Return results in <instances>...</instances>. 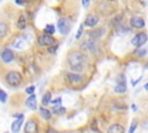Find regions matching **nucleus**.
Segmentation results:
<instances>
[{
	"label": "nucleus",
	"mask_w": 148,
	"mask_h": 133,
	"mask_svg": "<svg viewBox=\"0 0 148 133\" xmlns=\"http://www.w3.org/2000/svg\"><path fill=\"white\" fill-rule=\"evenodd\" d=\"M66 60H67V64L69 66V68L74 72V73H77V72H81L84 67V64H86V56L82 51H77V50H72L67 53V57H66Z\"/></svg>",
	"instance_id": "nucleus-1"
},
{
	"label": "nucleus",
	"mask_w": 148,
	"mask_h": 133,
	"mask_svg": "<svg viewBox=\"0 0 148 133\" xmlns=\"http://www.w3.org/2000/svg\"><path fill=\"white\" fill-rule=\"evenodd\" d=\"M5 80H6L7 84H9L10 87H18L22 83L23 77H22V74L18 71H9L6 74Z\"/></svg>",
	"instance_id": "nucleus-2"
},
{
	"label": "nucleus",
	"mask_w": 148,
	"mask_h": 133,
	"mask_svg": "<svg viewBox=\"0 0 148 133\" xmlns=\"http://www.w3.org/2000/svg\"><path fill=\"white\" fill-rule=\"evenodd\" d=\"M57 28L59 30V32L64 36L68 35L71 29H72V24H71V21L67 19V17H60L57 22Z\"/></svg>",
	"instance_id": "nucleus-3"
},
{
	"label": "nucleus",
	"mask_w": 148,
	"mask_h": 133,
	"mask_svg": "<svg viewBox=\"0 0 148 133\" xmlns=\"http://www.w3.org/2000/svg\"><path fill=\"white\" fill-rule=\"evenodd\" d=\"M37 43H38L39 46L49 47V46L56 45V44H57V39H56L53 36H50V35H46V34H42V35L38 36Z\"/></svg>",
	"instance_id": "nucleus-4"
},
{
	"label": "nucleus",
	"mask_w": 148,
	"mask_h": 133,
	"mask_svg": "<svg viewBox=\"0 0 148 133\" xmlns=\"http://www.w3.org/2000/svg\"><path fill=\"white\" fill-rule=\"evenodd\" d=\"M65 77L67 80L68 83H71L72 86H79L83 82V76L79 73H74V72H67L65 73Z\"/></svg>",
	"instance_id": "nucleus-5"
},
{
	"label": "nucleus",
	"mask_w": 148,
	"mask_h": 133,
	"mask_svg": "<svg viewBox=\"0 0 148 133\" xmlns=\"http://www.w3.org/2000/svg\"><path fill=\"white\" fill-rule=\"evenodd\" d=\"M147 40H148V36H147V34H146V32H139V34H136V35L132 38L131 43H132L133 46L140 49L141 46H143V45L147 43Z\"/></svg>",
	"instance_id": "nucleus-6"
},
{
	"label": "nucleus",
	"mask_w": 148,
	"mask_h": 133,
	"mask_svg": "<svg viewBox=\"0 0 148 133\" xmlns=\"http://www.w3.org/2000/svg\"><path fill=\"white\" fill-rule=\"evenodd\" d=\"M0 59L5 64H10V62L14 61L15 54H14V52L9 47H5V49H2L0 51Z\"/></svg>",
	"instance_id": "nucleus-7"
},
{
	"label": "nucleus",
	"mask_w": 148,
	"mask_h": 133,
	"mask_svg": "<svg viewBox=\"0 0 148 133\" xmlns=\"http://www.w3.org/2000/svg\"><path fill=\"white\" fill-rule=\"evenodd\" d=\"M126 90H127V87H126V77H125L124 74H120L119 75V80H118V82H117V84L114 87V93H117V94H124V93H126Z\"/></svg>",
	"instance_id": "nucleus-8"
},
{
	"label": "nucleus",
	"mask_w": 148,
	"mask_h": 133,
	"mask_svg": "<svg viewBox=\"0 0 148 133\" xmlns=\"http://www.w3.org/2000/svg\"><path fill=\"white\" fill-rule=\"evenodd\" d=\"M98 21H99V19H98L97 15H95V14H88V15L86 16L84 21H83V25L94 29V28L97 25Z\"/></svg>",
	"instance_id": "nucleus-9"
},
{
	"label": "nucleus",
	"mask_w": 148,
	"mask_h": 133,
	"mask_svg": "<svg viewBox=\"0 0 148 133\" xmlns=\"http://www.w3.org/2000/svg\"><path fill=\"white\" fill-rule=\"evenodd\" d=\"M25 133H38V124L35 119H29L24 126Z\"/></svg>",
	"instance_id": "nucleus-10"
},
{
	"label": "nucleus",
	"mask_w": 148,
	"mask_h": 133,
	"mask_svg": "<svg viewBox=\"0 0 148 133\" xmlns=\"http://www.w3.org/2000/svg\"><path fill=\"white\" fill-rule=\"evenodd\" d=\"M130 24H131V27L134 28V29H142V28H145V25H146L145 20L141 19V17H139V16H133V17H131Z\"/></svg>",
	"instance_id": "nucleus-11"
},
{
	"label": "nucleus",
	"mask_w": 148,
	"mask_h": 133,
	"mask_svg": "<svg viewBox=\"0 0 148 133\" xmlns=\"http://www.w3.org/2000/svg\"><path fill=\"white\" fill-rule=\"evenodd\" d=\"M9 34V24L5 20H0V40L6 38Z\"/></svg>",
	"instance_id": "nucleus-12"
},
{
	"label": "nucleus",
	"mask_w": 148,
	"mask_h": 133,
	"mask_svg": "<svg viewBox=\"0 0 148 133\" xmlns=\"http://www.w3.org/2000/svg\"><path fill=\"white\" fill-rule=\"evenodd\" d=\"M104 32H105L104 28H94L92 30H90V31L88 32V35H89L90 39L95 40V39H98V38H101V37L104 35Z\"/></svg>",
	"instance_id": "nucleus-13"
},
{
	"label": "nucleus",
	"mask_w": 148,
	"mask_h": 133,
	"mask_svg": "<svg viewBox=\"0 0 148 133\" xmlns=\"http://www.w3.org/2000/svg\"><path fill=\"white\" fill-rule=\"evenodd\" d=\"M23 119H24V116H22V117L15 119V120L12 123L10 130H12L13 133H18V132H20V130H21V127H22V125H23Z\"/></svg>",
	"instance_id": "nucleus-14"
},
{
	"label": "nucleus",
	"mask_w": 148,
	"mask_h": 133,
	"mask_svg": "<svg viewBox=\"0 0 148 133\" xmlns=\"http://www.w3.org/2000/svg\"><path fill=\"white\" fill-rule=\"evenodd\" d=\"M82 49L84 50V51H89V52H94V53H96V44H95V42L92 40V39H90V40H86L82 45Z\"/></svg>",
	"instance_id": "nucleus-15"
},
{
	"label": "nucleus",
	"mask_w": 148,
	"mask_h": 133,
	"mask_svg": "<svg viewBox=\"0 0 148 133\" xmlns=\"http://www.w3.org/2000/svg\"><path fill=\"white\" fill-rule=\"evenodd\" d=\"M25 104L30 110H36L37 109V101H36V95H29L28 98L25 99Z\"/></svg>",
	"instance_id": "nucleus-16"
},
{
	"label": "nucleus",
	"mask_w": 148,
	"mask_h": 133,
	"mask_svg": "<svg viewBox=\"0 0 148 133\" xmlns=\"http://www.w3.org/2000/svg\"><path fill=\"white\" fill-rule=\"evenodd\" d=\"M27 24H28V21H27V17L24 14H21L16 21V27L18 30H24L27 28Z\"/></svg>",
	"instance_id": "nucleus-17"
},
{
	"label": "nucleus",
	"mask_w": 148,
	"mask_h": 133,
	"mask_svg": "<svg viewBox=\"0 0 148 133\" xmlns=\"http://www.w3.org/2000/svg\"><path fill=\"white\" fill-rule=\"evenodd\" d=\"M108 133H125V128L121 124H112L109 126Z\"/></svg>",
	"instance_id": "nucleus-18"
},
{
	"label": "nucleus",
	"mask_w": 148,
	"mask_h": 133,
	"mask_svg": "<svg viewBox=\"0 0 148 133\" xmlns=\"http://www.w3.org/2000/svg\"><path fill=\"white\" fill-rule=\"evenodd\" d=\"M39 114L45 120H50L51 117H52V112L47 108H45V106H39Z\"/></svg>",
	"instance_id": "nucleus-19"
},
{
	"label": "nucleus",
	"mask_w": 148,
	"mask_h": 133,
	"mask_svg": "<svg viewBox=\"0 0 148 133\" xmlns=\"http://www.w3.org/2000/svg\"><path fill=\"white\" fill-rule=\"evenodd\" d=\"M51 99H52L51 93H50V91H46V93L43 95V97H42V104H43V106H46L47 104H50Z\"/></svg>",
	"instance_id": "nucleus-20"
},
{
	"label": "nucleus",
	"mask_w": 148,
	"mask_h": 133,
	"mask_svg": "<svg viewBox=\"0 0 148 133\" xmlns=\"http://www.w3.org/2000/svg\"><path fill=\"white\" fill-rule=\"evenodd\" d=\"M54 32H56V27H54L53 24H46V25L44 27V34L52 36Z\"/></svg>",
	"instance_id": "nucleus-21"
},
{
	"label": "nucleus",
	"mask_w": 148,
	"mask_h": 133,
	"mask_svg": "<svg viewBox=\"0 0 148 133\" xmlns=\"http://www.w3.org/2000/svg\"><path fill=\"white\" fill-rule=\"evenodd\" d=\"M52 111H53V113H56V114H62V113H65L66 109H65L64 106H61V105H58V106H53Z\"/></svg>",
	"instance_id": "nucleus-22"
},
{
	"label": "nucleus",
	"mask_w": 148,
	"mask_h": 133,
	"mask_svg": "<svg viewBox=\"0 0 148 133\" xmlns=\"http://www.w3.org/2000/svg\"><path fill=\"white\" fill-rule=\"evenodd\" d=\"M7 99H8V95H7V93H6L5 90L0 89V102H1V103H6Z\"/></svg>",
	"instance_id": "nucleus-23"
},
{
	"label": "nucleus",
	"mask_w": 148,
	"mask_h": 133,
	"mask_svg": "<svg viewBox=\"0 0 148 133\" xmlns=\"http://www.w3.org/2000/svg\"><path fill=\"white\" fill-rule=\"evenodd\" d=\"M83 29H84V25H83V23H81V24H80V27H79V29H77L76 36H75V38H76V39L81 38V36L83 35Z\"/></svg>",
	"instance_id": "nucleus-24"
},
{
	"label": "nucleus",
	"mask_w": 148,
	"mask_h": 133,
	"mask_svg": "<svg viewBox=\"0 0 148 133\" xmlns=\"http://www.w3.org/2000/svg\"><path fill=\"white\" fill-rule=\"evenodd\" d=\"M136 127H138V121H136V120H133V121H132V124H131V126H130L128 133H134V132H135V130H136Z\"/></svg>",
	"instance_id": "nucleus-25"
},
{
	"label": "nucleus",
	"mask_w": 148,
	"mask_h": 133,
	"mask_svg": "<svg viewBox=\"0 0 148 133\" xmlns=\"http://www.w3.org/2000/svg\"><path fill=\"white\" fill-rule=\"evenodd\" d=\"M57 50H58V45L56 44V45H52V46H49L47 47V52L50 53V54H54L56 52H57Z\"/></svg>",
	"instance_id": "nucleus-26"
},
{
	"label": "nucleus",
	"mask_w": 148,
	"mask_h": 133,
	"mask_svg": "<svg viewBox=\"0 0 148 133\" xmlns=\"http://www.w3.org/2000/svg\"><path fill=\"white\" fill-rule=\"evenodd\" d=\"M35 89H36L35 86H29V87L25 88V93L28 94V96L29 95H32V94H35Z\"/></svg>",
	"instance_id": "nucleus-27"
},
{
	"label": "nucleus",
	"mask_w": 148,
	"mask_h": 133,
	"mask_svg": "<svg viewBox=\"0 0 148 133\" xmlns=\"http://www.w3.org/2000/svg\"><path fill=\"white\" fill-rule=\"evenodd\" d=\"M53 104V106H58V105H61V98L60 97H57L56 99H51V102Z\"/></svg>",
	"instance_id": "nucleus-28"
},
{
	"label": "nucleus",
	"mask_w": 148,
	"mask_h": 133,
	"mask_svg": "<svg viewBox=\"0 0 148 133\" xmlns=\"http://www.w3.org/2000/svg\"><path fill=\"white\" fill-rule=\"evenodd\" d=\"M31 0H15V3L16 5H18V6H24V5H27L28 2H30Z\"/></svg>",
	"instance_id": "nucleus-29"
},
{
	"label": "nucleus",
	"mask_w": 148,
	"mask_h": 133,
	"mask_svg": "<svg viewBox=\"0 0 148 133\" xmlns=\"http://www.w3.org/2000/svg\"><path fill=\"white\" fill-rule=\"evenodd\" d=\"M135 54H136V56H139V57H145V56L147 54V51H146V50H140V49H139V50L136 51V53H135Z\"/></svg>",
	"instance_id": "nucleus-30"
},
{
	"label": "nucleus",
	"mask_w": 148,
	"mask_h": 133,
	"mask_svg": "<svg viewBox=\"0 0 148 133\" xmlns=\"http://www.w3.org/2000/svg\"><path fill=\"white\" fill-rule=\"evenodd\" d=\"M89 3H90V0H82V6L84 8H87L89 6Z\"/></svg>",
	"instance_id": "nucleus-31"
},
{
	"label": "nucleus",
	"mask_w": 148,
	"mask_h": 133,
	"mask_svg": "<svg viewBox=\"0 0 148 133\" xmlns=\"http://www.w3.org/2000/svg\"><path fill=\"white\" fill-rule=\"evenodd\" d=\"M140 80H141V76H140L138 80H135V81H132V86H136V84L140 82Z\"/></svg>",
	"instance_id": "nucleus-32"
},
{
	"label": "nucleus",
	"mask_w": 148,
	"mask_h": 133,
	"mask_svg": "<svg viewBox=\"0 0 148 133\" xmlns=\"http://www.w3.org/2000/svg\"><path fill=\"white\" fill-rule=\"evenodd\" d=\"M140 2H141V3L143 5V6H145V5H147V2H148V0H140Z\"/></svg>",
	"instance_id": "nucleus-33"
},
{
	"label": "nucleus",
	"mask_w": 148,
	"mask_h": 133,
	"mask_svg": "<svg viewBox=\"0 0 148 133\" xmlns=\"http://www.w3.org/2000/svg\"><path fill=\"white\" fill-rule=\"evenodd\" d=\"M47 133H57V132H56L54 130H49V131H47Z\"/></svg>",
	"instance_id": "nucleus-34"
},
{
	"label": "nucleus",
	"mask_w": 148,
	"mask_h": 133,
	"mask_svg": "<svg viewBox=\"0 0 148 133\" xmlns=\"http://www.w3.org/2000/svg\"><path fill=\"white\" fill-rule=\"evenodd\" d=\"M145 89H146V90H148V82L145 84Z\"/></svg>",
	"instance_id": "nucleus-35"
},
{
	"label": "nucleus",
	"mask_w": 148,
	"mask_h": 133,
	"mask_svg": "<svg viewBox=\"0 0 148 133\" xmlns=\"http://www.w3.org/2000/svg\"><path fill=\"white\" fill-rule=\"evenodd\" d=\"M106 1H110V2H113L114 0H106Z\"/></svg>",
	"instance_id": "nucleus-36"
},
{
	"label": "nucleus",
	"mask_w": 148,
	"mask_h": 133,
	"mask_svg": "<svg viewBox=\"0 0 148 133\" xmlns=\"http://www.w3.org/2000/svg\"><path fill=\"white\" fill-rule=\"evenodd\" d=\"M3 133H9V132H3Z\"/></svg>",
	"instance_id": "nucleus-37"
}]
</instances>
